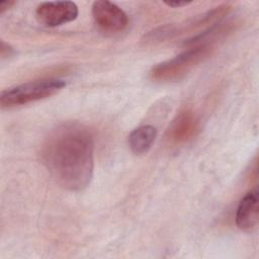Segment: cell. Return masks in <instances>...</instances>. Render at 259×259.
I'll list each match as a JSON object with an SVG mask.
<instances>
[{"mask_svg":"<svg viewBox=\"0 0 259 259\" xmlns=\"http://www.w3.org/2000/svg\"><path fill=\"white\" fill-rule=\"evenodd\" d=\"M40 158L58 184L71 191H81L93 177V136L80 123H62L46 138Z\"/></svg>","mask_w":259,"mask_h":259,"instance_id":"6da1fadb","label":"cell"},{"mask_svg":"<svg viewBox=\"0 0 259 259\" xmlns=\"http://www.w3.org/2000/svg\"><path fill=\"white\" fill-rule=\"evenodd\" d=\"M211 44L189 47L178 56L154 66L150 76L157 82L177 81L187 75L194 67L203 62L212 52Z\"/></svg>","mask_w":259,"mask_h":259,"instance_id":"7a4b0ae2","label":"cell"},{"mask_svg":"<svg viewBox=\"0 0 259 259\" xmlns=\"http://www.w3.org/2000/svg\"><path fill=\"white\" fill-rule=\"evenodd\" d=\"M66 82L58 78H46L29 81L5 89L0 94L2 108H11L35 102L60 92Z\"/></svg>","mask_w":259,"mask_h":259,"instance_id":"3957f363","label":"cell"},{"mask_svg":"<svg viewBox=\"0 0 259 259\" xmlns=\"http://www.w3.org/2000/svg\"><path fill=\"white\" fill-rule=\"evenodd\" d=\"M229 11L228 5H221L219 7H215L214 9H211L203 14L197 15L183 23H171L166 24L163 26H159L152 31H149L147 35H145V41L148 44H156L165 41L168 39H171L181 33H184L186 31L194 30L196 28H199L203 25L210 24L212 22H217L220 20L225 14Z\"/></svg>","mask_w":259,"mask_h":259,"instance_id":"277c9868","label":"cell"},{"mask_svg":"<svg viewBox=\"0 0 259 259\" xmlns=\"http://www.w3.org/2000/svg\"><path fill=\"white\" fill-rule=\"evenodd\" d=\"M78 14V6L72 1L41 2L35 10L36 20L47 27H57L74 21Z\"/></svg>","mask_w":259,"mask_h":259,"instance_id":"5b68a950","label":"cell"},{"mask_svg":"<svg viewBox=\"0 0 259 259\" xmlns=\"http://www.w3.org/2000/svg\"><path fill=\"white\" fill-rule=\"evenodd\" d=\"M92 15L98 27L108 33L124 30L128 24L127 14L116 4L107 0H98L92 4Z\"/></svg>","mask_w":259,"mask_h":259,"instance_id":"8992f818","label":"cell"},{"mask_svg":"<svg viewBox=\"0 0 259 259\" xmlns=\"http://www.w3.org/2000/svg\"><path fill=\"white\" fill-rule=\"evenodd\" d=\"M236 224L245 232H253L259 221V192L255 187L240 200L236 210Z\"/></svg>","mask_w":259,"mask_h":259,"instance_id":"52a82bcc","label":"cell"},{"mask_svg":"<svg viewBox=\"0 0 259 259\" xmlns=\"http://www.w3.org/2000/svg\"><path fill=\"white\" fill-rule=\"evenodd\" d=\"M199 128V120L191 111L178 114L167 131V140L174 146L182 145L191 140Z\"/></svg>","mask_w":259,"mask_h":259,"instance_id":"ba28073f","label":"cell"},{"mask_svg":"<svg viewBox=\"0 0 259 259\" xmlns=\"http://www.w3.org/2000/svg\"><path fill=\"white\" fill-rule=\"evenodd\" d=\"M157 137V130L153 125H141L135 128L128 136V146L136 155L147 153Z\"/></svg>","mask_w":259,"mask_h":259,"instance_id":"9c48e42d","label":"cell"},{"mask_svg":"<svg viewBox=\"0 0 259 259\" xmlns=\"http://www.w3.org/2000/svg\"><path fill=\"white\" fill-rule=\"evenodd\" d=\"M12 53H13V49L8 44H5L4 41H1V49H0L1 57L2 58L10 57Z\"/></svg>","mask_w":259,"mask_h":259,"instance_id":"30bf717a","label":"cell"},{"mask_svg":"<svg viewBox=\"0 0 259 259\" xmlns=\"http://www.w3.org/2000/svg\"><path fill=\"white\" fill-rule=\"evenodd\" d=\"M191 1H173V2H165V4L169 7H173V8H181L184 6H187L189 4H191Z\"/></svg>","mask_w":259,"mask_h":259,"instance_id":"8fae6325","label":"cell"},{"mask_svg":"<svg viewBox=\"0 0 259 259\" xmlns=\"http://www.w3.org/2000/svg\"><path fill=\"white\" fill-rule=\"evenodd\" d=\"M15 4L14 1H3L0 3V13H4Z\"/></svg>","mask_w":259,"mask_h":259,"instance_id":"7c38bea8","label":"cell"}]
</instances>
